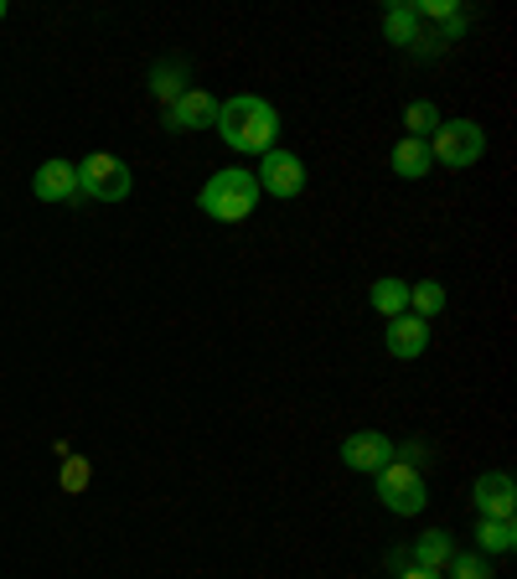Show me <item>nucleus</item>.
Listing matches in <instances>:
<instances>
[{"label": "nucleus", "mask_w": 517, "mask_h": 579, "mask_svg": "<svg viewBox=\"0 0 517 579\" xmlns=\"http://www.w3.org/2000/svg\"><path fill=\"white\" fill-rule=\"evenodd\" d=\"M487 150V134L471 119H440V130L429 140V161H440L445 171H460V166H476Z\"/></svg>", "instance_id": "7ed1b4c3"}, {"label": "nucleus", "mask_w": 517, "mask_h": 579, "mask_svg": "<svg viewBox=\"0 0 517 579\" xmlns=\"http://www.w3.org/2000/svg\"><path fill=\"white\" fill-rule=\"evenodd\" d=\"M78 192L93 197V202H119V197H130V166L119 161V156H89V161H78Z\"/></svg>", "instance_id": "39448f33"}, {"label": "nucleus", "mask_w": 517, "mask_h": 579, "mask_svg": "<svg viewBox=\"0 0 517 579\" xmlns=\"http://www.w3.org/2000/svg\"><path fill=\"white\" fill-rule=\"evenodd\" d=\"M0 21H6V0H0Z\"/></svg>", "instance_id": "5701e85b"}, {"label": "nucleus", "mask_w": 517, "mask_h": 579, "mask_svg": "<svg viewBox=\"0 0 517 579\" xmlns=\"http://www.w3.org/2000/svg\"><path fill=\"white\" fill-rule=\"evenodd\" d=\"M476 549H481V553H513L517 549L513 518H481V522H476Z\"/></svg>", "instance_id": "ddd939ff"}, {"label": "nucleus", "mask_w": 517, "mask_h": 579, "mask_svg": "<svg viewBox=\"0 0 517 579\" xmlns=\"http://www.w3.org/2000/svg\"><path fill=\"white\" fill-rule=\"evenodd\" d=\"M259 192L269 197H296L306 187V166H300L296 150H265V161H259Z\"/></svg>", "instance_id": "0eeeda50"}, {"label": "nucleus", "mask_w": 517, "mask_h": 579, "mask_svg": "<svg viewBox=\"0 0 517 579\" xmlns=\"http://www.w3.org/2000/svg\"><path fill=\"white\" fill-rule=\"evenodd\" d=\"M399 450H394V440L388 435H378V430H357V435H347L341 440V466L347 471H368V476H378L388 461H394Z\"/></svg>", "instance_id": "423d86ee"}, {"label": "nucleus", "mask_w": 517, "mask_h": 579, "mask_svg": "<svg viewBox=\"0 0 517 579\" xmlns=\"http://www.w3.org/2000/svg\"><path fill=\"white\" fill-rule=\"evenodd\" d=\"M384 342H388V352L394 357H404V362H409V357H419L429 347V321H419V316H394V321H388V331H384Z\"/></svg>", "instance_id": "9b49d317"}, {"label": "nucleus", "mask_w": 517, "mask_h": 579, "mask_svg": "<svg viewBox=\"0 0 517 579\" xmlns=\"http://www.w3.org/2000/svg\"><path fill=\"white\" fill-rule=\"evenodd\" d=\"M456 559V549H450V538L435 528V533L425 538H414V553H409V565L414 569H429V575H445V565Z\"/></svg>", "instance_id": "f8f14e48"}, {"label": "nucleus", "mask_w": 517, "mask_h": 579, "mask_svg": "<svg viewBox=\"0 0 517 579\" xmlns=\"http://www.w3.org/2000/svg\"><path fill=\"white\" fill-rule=\"evenodd\" d=\"M414 27H419V16H414V11H388V42L409 47L414 42Z\"/></svg>", "instance_id": "aec40b11"}, {"label": "nucleus", "mask_w": 517, "mask_h": 579, "mask_svg": "<svg viewBox=\"0 0 517 579\" xmlns=\"http://www.w3.org/2000/svg\"><path fill=\"white\" fill-rule=\"evenodd\" d=\"M218 134L243 156H265V150H275L280 114L259 93H233L228 104H218Z\"/></svg>", "instance_id": "f257e3e1"}, {"label": "nucleus", "mask_w": 517, "mask_h": 579, "mask_svg": "<svg viewBox=\"0 0 517 579\" xmlns=\"http://www.w3.org/2000/svg\"><path fill=\"white\" fill-rule=\"evenodd\" d=\"M150 93L166 99V104H177L181 93H187V62H156L150 68Z\"/></svg>", "instance_id": "2eb2a0df"}, {"label": "nucleus", "mask_w": 517, "mask_h": 579, "mask_svg": "<svg viewBox=\"0 0 517 579\" xmlns=\"http://www.w3.org/2000/svg\"><path fill=\"white\" fill-rule=\"evenodd\" d=\"M476 507H481V518H513L517 507V487L507 471H487L476 481Z\"/></svg>", "instance_id": "9d476101"}, {"label": "nucleus", "mask_w": 517, "mask_h": 579, "mask_svg": "<svg viewBox=\"0 0 517 579\" xmlns=\"http://www.w3.org/2000/svg\"><path fill=\"white\" fill-rule=\"evenodd\" d=\"M429 166H435V161H429V146H425V140H409V134H404L399 146H394V171H399L404 181H419Z\"/></svg>", "instance_id": "4468645a"}, {"label": "nucleus", "mask_w": 517, "mask_h": 579, "mask_svg": "<svg viewBox=\"0 0 517 579\" xmlns=\"http://www.w3.org/2000/svg\"><path fill=\"white\" fill-rule=\"evenodd\" d=\"M409 316H419V321H429V316H440L445 311V284L440 280H419L409 284Z\"/></svg>", "instance_id": "f3484780"}, {"label": "nucleus", "mask_w": 517, "mask_h": 579, "mask_svg": "<svg viewBox=\"0 0 517 579\" xmlns=\"http://www.w3.org/2000/svg\"><path fill=\"white\" fill-rule=\"evenodd\" d=\"M202 212L207 218H218V223H243L253 208H259V181L243 171V166H228L218 177L202 187Z\"/></svg>", "instance_id": "f03ea898"}, {"label": "nucleus", "mask_w": 517, "mask_h": 579, "mask_svg": "<svg viewBox=\"0 0 517 579\" xmlns=\"http://www.w3.org/2000/svg\"><path fill=\"white\" fill-rule=\"evenodd\" d=\"M31 192L42 202H73L78 197V166L73 161H42L31 177Z\"/></svg>", "instance_id": "1a4fd4ad"}, {"label": "nucleus", "mask_w": 517, "mask_h": 579, "mask_svg": "<svg viewBox=\"0 0 517 579\" xmlns=\"http://www.w3.org/2000/svg\"><path fill=\"white\" fill-rule=\"evenodd\" d=\"M218 124V99L207 89H187L177 104H166V130H207Z\"/></svg>", "instance_id": "6e6552de"}, {"label": "nucleus", "mask_w": 517, "mask_h": 579, "mask_svg": "<svg viewBox=\"0 0 517 579\" xmlns=\"http://www.w3.org/2000/svg\"><path fill=\"white\" fill-rule=\"evenodd\" d=\"M399 579H440V575H429V569H414V565H409Z\"/></svg>", "instance_id": "4be33fe9"}, {"label": "nucleus", "mask_w": 517, "mask_h": 579, "mask_svg": "<svg viewBox=\"0 0 517 579\" xmlns=\"http://www.w3.org/2000/svg\"><path fill=\"white\" fill-rule=\"evenodd\" d=\"M378 497H384V507L388 512H399V518L425 512V502H429L425 476L414 471V466H404V461H388L384 471H378Z\"/></svg>", "instance_id": "20e7f679"}, {"label": "nucleus", "mask_w": 517, "mask_h": 579, "mask_svg": "<svg viewBox=\"0 0 517 579\" xmlns=\"http://www.w3.org/2000/svg\"><path fill=\"white\" fill-rule=\"evenodd\" d=\"M62 487L68 491L89 487V461H83V456H68V461H62Z\"/></svg>", "instance_id": "412c9836"}, {"label": "nucleus", "mask_w": 517, "mask_h": 579, "mask_svg": "<svg viewBox=\"0 0 517 579\" xmlns=\"http://www.w3.org/2000/svg\"><path fill=\"white\" fill-rule=\"evenodd\" d=\"M404 124H409V140H425V134L440 130V109L429 104V99H419V104L404 109Z\"/></svg>", "instance_id": "a211bd4d"}, {"label": "nucleus", "mask_w": 517, "mask_h": 579, "mask_svg": "<svg viewBox=\"0 0 517 579\" xmlns=\"http://www.w3.org/2000/svg\"><path fill=\"white\" fill-rule=\"evenodd\" d=\"M450 579H491L487 553H460V559H450Z\"/></svg>", "instance_id": "6ab92c4d"}, {"label": "nucleus", "mask_w": 517, "mask_h": 579, "mask_svg": "<svg viewBox=\"0 0 517 579\" xmlns=\"http://www.w3.org/2000/svg\"><path fill=\"white\" fill-rule=\"evenodd\" d=\"M368 300H372V311H384L388 321H394V316L409 311V284L394 280V274H384V280H378V284L368 290Z\"/></svg>", "instance_id": "dca6fc26"}]
</instances>
